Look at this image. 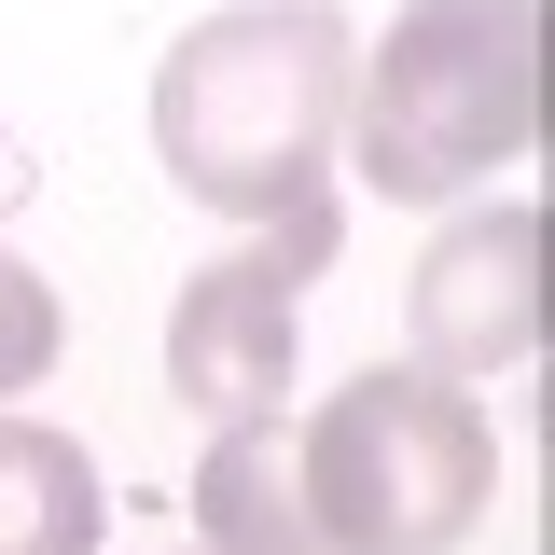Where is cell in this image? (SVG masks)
<instances>
[{"label": "cell", "instance_id": "6da1fadb", "mask_svg": "<svg viewBox=\"0 0 555 555\" xmlns=\"http://www.w3.org/2000/svg\"><path fill=\"white\" fill-rule=\"evenodd\" d=\"M347 69H361V42H347L320 0L208 14L153 69V153H167V181L208 195L222 222H264L250 250H278L292 278H320L347 250V222H334Z\"/></svg>", "mask_w": 555, "mask_h": 555}, {"label": "cell", "instance_id": "7a4b0ae2", "mask_svg": "<svg viewBox=\"0 0 555 555\" xmlns=\"http://www.w3.org/2000/svg\"><path fill=\"white\" fill-rule=\"evenodd\" d=\"M347 153L389 208H459L542 153V0H403L347 69Z\"/></svg>", "mask_w": 555, "mask_h": 555}, {"label": "cell", "instance_id": "3957f363", "mask_svg": "<svg viewBox=\"0 0 555 555\" xmlns=\"http://www.w3.org/2000/svg\"><path fill=\"white\" fill-rule=\"evenodd\" d=\"M306 459V528L320 555H459L500 486V444H486L473 389L416 375V361H375L347 375L334 403L292 430Z\"/></svg>", "mask_w": 555, "mask_h": 555}, {"label": "cell", "instance_id": "277c9868", "mask_svg": "<svg viewBox=\"0 0 555 555\" xmlns=\"http://www.w3.org/2000/svg\"><path fill=\"white\" fill-rule=\"evenodd\" d=\"M403 334H416V375H444V389H473V375H528L555 334V236L542 208H459L444 236H430V264L403 292Z\"/></svg>", "mask_w": 555, "mask_h": 555}, {"label": "cell", "instance_id": "5b68a950", "mask_svg": "<svg viewBox=\"0 0 555 555\" xmlns=\"http://www.w3.org/2000/svg\"><path fill=\"white\" fill-rule=\"evenodd\" d=\"M292 306H306V278L278 264V250H222V264L181 278V306H167V389L208 416V430H250L278 416L292 389Z\"/></svg>", "mask_w": 555, "mask_h": 555}, {"label": "cell", "instance_id": "8992f818", "mask_svg": "<svg viewBox=\"0 0 555 555\" xmlns=\"http://www.w3.org/2000/svg\"><path fill=\"white\" fill-rule=\"evenodd\" d=\"M195 528H208V555H320V528H306V459H292L278 416L222 430L195 459Z\"/></svg>", "mask_w": 555, "mask_h": 555}, {"label": "cell", "instance_id": "52a82bcc", "mask_svg": "<svg viewBox=\"0 0 555 555\" xmlns=\"http://www.w3.org/2000/svg\"><path fill=\"white\" fill-rule=\"evenodd\" d=\"M98 528H112L98 459L42 416H0V555H98Z\"/></svg>", "mask_w": 555, "mask_h": 555}, {"label": "cell", "instance_id": "ba28073f", "mask_svg": "<svg viewBox=\"0 0 555 555\" xmlns=\"http://www.w3.org/2000/svg\"><path fill=\"white\" fill-rule=\"evenodd\" d=\"M56 347H69V320H56V292L0 250V403L28 389V375H56Z\"/></svg>", "mask_w": 555, "mask_h": 555}]
</instances>
